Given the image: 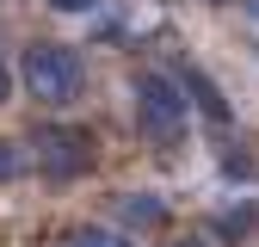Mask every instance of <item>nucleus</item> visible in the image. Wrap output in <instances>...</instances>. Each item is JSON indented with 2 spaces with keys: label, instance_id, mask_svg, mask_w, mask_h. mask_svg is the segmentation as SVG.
<instances>
[{
  "label": "nucleus",
  "instance_id": "6e6552de",
  "mask_svg": "<svg viewBox=\"0 0 259 247\" xmlns=\"http://www.w3.org/2000/svg\"><path fill=\"white\" fill-rule=\"evenodd\" d=\"M19 173H25V148L0 136V185H7V179H19Z\"/></svg>",
  "mask_w": 259,
  "mask_h": 247
},
{
  "label": "nucleus",
  "instance_id": "f8f14e48",
  "mask_svg": "<svg viewBox=\"0 0 259 247\" xmlns=\"http://www.w3.org/2000/svg\"><path fill=\"white\" fill-rule=\"evenodd\" d=\"M247 13H259V0H247Z\"/></svg>",
  "mask_w": 259,
  "mask_h": 247
},
{
  "label": "nucleus",
  "instance_id": "9b49d317",
  "mask_svg": "<svg viewBox=\"0 0 259 247\" xmlns=\"http://www.w3.org/2000/svg\"><path fill=\"white\" fill-rule=\"evenodd\" d=\"M179 247H210V241H198V235H191V241H179Z\"/></svg>",
  "mask_w": 259,
  "mask_h": 247
},
{
  "label": "nucleus",
  "instance_id": "9d476101",
  "mask_svg": "<svg viewBox=\"0 0 259 247\" xmlns=\"http://www.w3.org/2000/svg\"><path fill=\"white\" fill-rule=\"evenodd\" d=\"M7 99H13V74L0 68V105H7Z\"/></svg>",
  "mask_w": 259,
  "mask_h": 247
},
{
  "label": "nucleus",
  "instance_id": "7ed1b4c3",
  "mask_svg": "<svg viewBox=\"0 0 259 247\" xmlns=\"http://www.w3.org/2000/svg\"><path fill=\"white\" fill-rule=\"evenodd\" d=\"M25 154H31V167L50 173V179H80L93 167V136L74 130V124H44V130H31Z\"/></svg>",
  "mask_w": 259,
  "mask_h": 247
},
{
  "label": "nucleus",
  "instance_id": "20e7f679",
  "mask_svg": "<svg viewBox=\"0 0 259 247\" xmlns=\"http://www.w3.org/2000/svg\"><path fill=\"white\" fill-rule=\"evenodd\" d=\"M111 210L130 235H148V229L167 223V198H154V192H123V198H111Z\"/></svg>",
  "mask_w": 259,
  "mask_h": 247
},
{
  "label": "nucleus",
  "instance_id": "1a4fd4ad",
  "mask_svg": "<svg viewBox=\"0 0 259 247\" xmlns=\"http://www.w3.org/2000/svg\"><path fill=\"white\" fill-rule=\"evenodd\" d=\"M93 0H56V13H87Z\"/></svg>",
  "mask_w": 259,
  "mask_h": 247
},
{
  "label": "nucleus",
  "instance_id": "423d86ee",
  "mask_svg": "<svg viewBox=\"0 0 259 247\" xmlns=\"http://www.w3.org/2000/svg\"><path fill=\"white\" fill-rule=\"evenodd\" d=\"M253 223H259L253 210H222V216H216V235H222V241H241V235H253Z\"/></svg>",
  "mask_w": 259,
  "mask_h": 247
},
{
  "label": "nucleus",
  "instance_id": "0eeeda50",
  "mask_svg": "<svg viewBox=\"0 0 259 247\" xmlns=\"http://www.w3.org/2000/svg\"><path fill=\"white\" fill-rule=\"evenodd\" d=\"M62 247H130V241H123V235H111V229H74Z\"/></svg>",
  "mask_w": 259,
  "mask_h": 247
},
{
  "label": "nucleus",
  "instance_id": "39448f33",
  "mask_svg": "<svg viewBox=\"0 0 259 247\" xmlns=\"http://www.w3.org/2000/svg\"><path fill=\"white\" fill-rule=\"evenodd\" d=\"M179 87L191 93V105H198L210 124H229V99H222V87H216L204 68H179Z\"/></svg>",
  "mask_w": 259,
  "mask_h": 247
},
{
  "label": "nucleus",
  "instance_id": "f03ea898",
  "mask_svg": "<svg viewBox=\"0 0 259 247\" xmlns=\"http://www.w3.org/2000/svg\"><path fill=\"white\" fill-rule=\"evenodd\" d=\"M19 80L37 105H74L87 93V68H80V56L68 44H31L19 56Z\"/></svg>",
  "mask_w": 259,
  "mask_h": 247
},
{
  "label": "nucleus",
  "instance_id": "f257e3e1",
  "mask_svg": "<svg viewBox=\"0 0 259 247\" xmlns=\"http://www.w3.org/2000/svg\"><path fill=\"white\" fill-rule=\"evenodd\" d=\"M130 93H136V130L148 136V148L160 154H173L185 148V130H191V99H185V87L173 74H136L130 80Z\"/></svg>",
  "mask_w": 259,
  "mask_h": 247
}]
</instances>
